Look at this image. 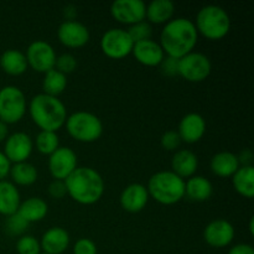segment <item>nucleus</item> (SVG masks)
I'll return each instance as SVG.
<instances>
[{
    "instance_id": "f257e3e1",
    "label": "nucleus",
    "mask_w": 254,
    "mask_h": 254,
    "mask_svg": "<svg viewBox=\"0 0 254 254\" xmlns=\"http://www.w3.org/2000/svg\"><path fill=\"white\" fill-rule=\"evenodd\" d=\"M198 32L192 20L176 17L165 24L160 34V46L166 56L181 59L193 51Z\"/></svg>"
},
{
    "instance_id": "f03ea898",
    "label": "nucleus",
    "mask_w": 254,
    "mask_h": 254,
    "mask_svg": "<svg viewBox=\"0 0 254 254\" xmlns=\"http://www.w3.org/2000/svg\"><path fill=\"white\" fill-rule=\"evenodd\" d=\"M67 195L79 205H94L104 193V180L101 174L89 166H77L64 180Z\"/></svg>"
},
{
    "instance_id": "7ed1b4c3",
    "label": "nucleus",
    "mask_w": 254,
    "mask_h": 254,
    "mask_svg": "<svg viewBox=\"0 0 254 254\" xmlns=\"http://www.w3.org/2000/svg\"><path fill=\"white\" fill-rule=\"evenodd\" d=\"M29 113L32 122L45 131L60 130L67 119L66 106L59 97L39 93L29 103Z\"/></svg>"
},
{
    "instance_id": "20e7f679",
    "label": "nucleus",
    "mask_w": 254,
    "mask_h": 254,
    "mask_svg": "<svg viewBox=\"0 0 254 254\" xmlns=\"http://www.w3.org/2000/svg\"><path fill=\"white\" fill-rule=\"evenodd\" d=\"M148 192L161 205H175L185 197V180L171 170L158 171L148 181Z\"/></svg>"
},
{
    "instance_id": "39448f33",
    "label": "nucleus",
    "mask_w": 254,
    "mask_h": 254,
    "mask_svg": "<svg viewBox=\"0 0 254 254\" xmlns=\"http://www.w3.org/2000/svg\"><path fill=\"white\" fill-rule=\"evenodd\" d=\"M193 24L198 34L216 41L227 36L231 29V17L223 7L218 5H206L198 10Z\"/></svg>"
},
{
    "instance_id": "423d86ee",
    "label": "nucleus",
    "mask_w": 254,
    "mask_h": 254,
    "mask_svg": "<svg viewBox=\"0 0 254 254\" xmlns=\"http://www.w3.org/2000/svg\"><path fill=\"white\" fill-rule=\"evenodd\" d=\"M64 126L69 136L81 143H93L103 134V123L91 112H74L67 117Z\"/></svg>"
},
{
    "instance_id": "0eeeda50",
    "label": "nucleus",
    "mask_w": 254,
    "mask_h": 254,
    "mask_svg": "<svg viewBox=\"0 0 254 254\" xmlns=\"http://www.w3.org/2000/svg\"><path fill=\"white\" fill-rule=\"evenodd\" d=\"M27 109L25 94L19 87L5 86L0 89V121L15 124L22 119Z\"/></svg>"
},
{
    "instance_id": "6e6552de",
    "label": "nucleus",
    "mask_w": 254,
    "mask_h": 254,
    "mask_svg": "<svg viewBox=\"0 0 254 254\" xmlns=\"http://www.w3.org/2000/svg\"><path fill=\"white\" fill-rule=\"evenodd\" d=\"M211 68L210 59L201 52L192 51L179 59V76L189 82L197 83L205 81L210 76Z\"/></svg>"
},
{
    "instance_id": "1a4fd4ad",
    "label": "nucleus",
    "mask_w": 254,
    "mask_h": 254,
    "mask_svg": "<svg viewBox=\"0 0 254 254\" xmlns=\"http://www.w3.org/2000/svg\"><path fill=\"white\" fill-rule=\"evenodd\" d=\"M134 42L131 41L128 31L124 29H109L102 35L101 50L107 57L121 60L131 54Z\"/></svg>"
},
{
    "instance_id": "9d476101",
    "label": "nucleus",
    "mask_w": 254,
    "mask_h": 254,
    "mask_svg": "<svg viewBox=\"0 0 254 254\" xmlns=\"http://www.w3.org/2000/svg\"><path fill=\"white\" fill-rule=\"evenodd\" d=\"M27 64L40 73H46L55 68L56 64V52L49 42L44 40H36L29 45L25 54Z\"/></svg>"
},
{
    "instance_id": "9b49d317",
    "label": "nucleus",
    "mask_w": 254,
    "mask_h": 254,
    "mask_svg": "<svg viewBox=\"0 0 254 254\" xmlns=\"http://www.w3.org/2000/svg\"><path fill=\"white\" fill-rule=\"evenodd\" d=\"M77 155L68 146H60L49 156V170L54 180L64 181L77 169Z\"/></svg>"
},
{
    "instance_id": "f8f14e48",
    "label": "nucleus",
    "mask_w": 254,
    "mask_h": 254,
    "mask_svg": "<svg viewBox=\"0 0 254 254\" xmlns=\"http://www.w3.org/2000/svg\"><path fill=\"white\" fill-rule=\"evenodd\" d=\"M111 14L121 24L131 26L145 20L146 4L143 0H116L111 5Z\"/></svg>"
},
{
    "instance_id": "ddd939ff",
    "label": "nucleus",
    "mask_w": 254,
    "mask_h": 254,
    "mask_svg": "<svg viewBox=\"0 0 254 254\" xmlns=\"http://www.w3.org/2000/svg\"><path fill=\"white\" fill-rule=\"evenodd\" d=\"M34 149V141L29 134L16 131L9 135L4 144V155L11 164L24 163L30 158Z\"/></svg>"
},
{
    "instance_id": "4468645a",
    "label": "nucleus",
    "mask_w": 254,
    "mask_h": 254,
    "mask_svg": "<svg viewBox=\"0 0 254 254\" xmlns=\"http://www.w3.org/2000/svg\"><path fill=\"white\" fill-rule=\"evenodd\" d=\"M57 37L60 42L69 49H79L88 44L89 34L88 27L77 20H64L57 29Z\"/></svg>"
},
{
    "instance_id": "2eb2a0df",
    "label": "nucleus",
    "mask_w": 254,
    "mask_h": 254,
    "mask_svg": "<svg viewBox=\"0 0 254 254\" xmlns=\"http://www.w3.org/2000/svg\"><path fill=\"white\" fill-rule=\"evenodd\" d=\"M235 233V227L232 223L218 218L206 226L203 231V240L213 248H225L232 243Z\"/></svg>"
},
{
    "instance_id": "dca6fc26",
    "label": "nucleus",
    "mask_w": 254,
    "mask_h": 254,
    "mask_svg": "<svg viewBox=\"0 0 254 254\" xmlns=\"http://www.w3.org/2000/svg\"><path fill=\"white\" fill-rule=\"evenodd\" d=\"M148 189L143 184H130L127 186L121 193L119 202H121L122 208L127 212L138 213L145 208L149 202Z\"/></svg>"
},
{
    "instance_id": "f3484780",
    "label": "nucleus",
    "mask_w": 254,
    "mask_h": 254,
    "mask_svg": "<svg viewBox=\"0 0 254 254\" xmlns=\"http://www.w3.org/2000/svg\"><path fill=\"white\" fill-rule=\"evenodd\" d=\"M176 131L180 135L181 141H185L188 144L197 143L206 133L205 118L198 113L186 114L181 118Z\"/></svg>"
},
{
    "instance_id": "a211bd4d",
    "label": "nucleus",
    "mask_w": 254,
    "mask_h": 254,
    "mask_svg": "<svg viewBox=\"0 0 254 254\" xmlns=\"http://www.w3.org/2000/svg\"><path fill=\"white\" fill-rule=\"evenodd\" d=\"M131 54L139 64L148 67L159 66L165 57L160 44L151 39L135 42L133 50H131Z\"/></svg>"
},
{
    "instance_id": "6ab92c4d",
    "label": "nucleus",
    "mask_w": 254,
    "mask_h": 254,
    "mask_svg": "<svg viewBox=\"0 0 254 254\" xmlns=\"http://www.w3.org/2000/svg\"><path fill=\"white\" fill-rule=\"evenodd\" d=\"M68 232L62 227H51L42 235L40 246L46 254H62L69 246Z\"/></svg>"
},
{
    "instance_id": "aec40b11",
    "label": "nucleus",
    "mask_w": 254,
    "mask_h": 254,
    "mask_svg": "<svg viewBox=\"0 0 254 254\" xmlns=\"http://www.w3.org/2000/svg\"><path fill=\"white\" fill-rule=\"evenodd\" d=\"M197 168V155L189 149H180L171 159V171L184 180L195 175Z\"/></svg>"
},
{
    "instance_id": "412c9836",
    "label": "nucleus",
    "mask_w": 254,
    "mask_h": 254,
    "mask_svg": "<svg viewBox=\"0 0 254 254\" xmlns=\"http://www.w3.org/2000/svg\"><path fill=\"white\" fill-rule=\"evenodd\" d=\"M241 166L238 156L231 151H220L211 159V171L218 178H232Z\"/></svg>"
},
{
    "instance_id": "4be33fe9",
    "label": "nucleus",
    "mask_w": 254,
    "mask_h": 254,
    "mask_svg": "<svg viewBox=\"0 0 254 254\" xmlns=\"http://www.w3.org/2000/svg\"><path fill=\"white\" fill-rule=\"evenodd\" d=\"M21 203V197L16 185L11 181H0V215L7 216L17 212Z\"/></svg>"
},
{
    "instance_id": "5701e85b",
    "label": "nucleus",
    "mask_w": 254,
    "mask_h": 254,
    "mask_svg": "<svg viewBox=\"0 0 254 254\" xmlns=\"http://www.w3.org/2000/svg\"><path fill=\"white\" fill-rule=\"evenodd\" d=\"M213 186L208 179L193 175L185 181V196L191 201L203 202L212 196Z\"/></svg>"
},
{
    "instance_id": "b1692460",
    "label": "nucleus",
    "mask_w": 254,
    "mask_h": 254,
    "mask_svg": "<svg viewBox=\"0 0 254 254\" xmlns=\"http://www.w3.org/2000/svg\"><path fill=\"white\" fill-rule=\"evenodd\" d=\"M0 67L5 73L10 76H20L25 73L29 67L26 56L20 50H6L0 56Z\"/></svg>"
},
{
    "instance_id": "393cba45",
    "label": "nucleus",
    "mask_w": 254,
    "mask_h": 254,
    "mask_svg": "<svg viewBox=\"0 0 254 254\" xmlns=\"http://www.w3.org/2000/svg\"><path fill=\"white\" fill-rule=\"evenodd\" d=\"M17 212L29 223L39 222L46 217L49 212V205L41 197H30L20 203Z\"/></svg>"
},
{
    "instance_id": "a878e982",
    "label": "nucleus",
    "mask_w": 254,
    "mask_h": 254,
    "mask_svg": "<svg viewBox=\"0 0 254 254\" xmlns=\"http://www.w3.org/2000/svg\"><path fill=\"white\" fill-rule=\"evenodd\" d=\"M175 12V5L171 0H153L146 5V16L151 24H166Z\"/></svg>"
},
{
    "instance_id": "bb28decb",
    "label": "nucleus",
    "mask_w": 254,
    "mask_h": 254,
    "mask_svg": "<svg viewBox=\"0 0 254 254\" xmlns=\"http://www.w3.org/2000/svg\"><path fill=\"white\" fill-rule=\"evenodd\" d=\"M232 184L241 196L252 198L254 196V168L252 165H241L233 174Z\"/></svg>"
},
{
    "instance_id": "cd10ccee",
    "label": "nucleus",
    "mask_w": 254,
    "mask_h": 254,
    "mask_svg": "<svg viewBox=\"0 0 254 254\" xmlns=\"http://www.w3.org/2000/svg\"><path fill=\"white\" fill-rule=\"evenodd\" d=\"M9 175L11 176V183L19 186H30L36 183L37 169L32 164L24 161V163L11 164Z\"/></svg>"
},
{
    "instance_id": "c85d7f7f",
    "label": "nucleus",
    "mask_w": 254,
    "mask_h": 254,
    "mask_svg": "<svg viewBox=\"0 0 254 254\" xmlns=\"http://www.w3.org/2000/svg\"><path fill=\"white\" fill-rule=\"evenodd\" d=\"M42 79V89L45 94H49L52 97H59L67 87V77L66 74L61 73L56 68L44 73Z\"/></svg>"
},
{
    "instance_id": "c756f323",
    "label": "nucleus",
    "mask_w": 254,
    "mask_h": 254,
    "mask_svg": "<svg viewBox=\"0 0 254 254\" xmlns=\"http://www.w3.org/2000/svg\"><path fill=\"white\" fill-rule=\"evenodd\" d=\"M35 145L39 153L50 156L60 148V138L56 131L40 130L35 139Z\"/></svg>"
},
{
    "instance_id": "7c9ffc66",
    "label": "nucleus",
    "mask_w": 254,
    "mask_h": 254,
    "mask_svg": "<svg viewBox=\"0 0 254 254\" xmlns=\"http://www.w3.org/2000/svg\"><path fill=\"white\" fill-rule=\"evenodd\" d=\"M30 223L19 212L7 216L5 220V231L10 236H24Z\"/></svg>"
},
{
    "instance_id": "2f4dec72",
    "label": "nucleus",
    "mask_w": 254,
    "mask_h": 254,
    "mask_svg": "<svg viewBox=\"0 0 254 254\" xmlns=\"http://www.w3.org/2000/svg\"><path fill=\"white\" fill-rule=\"evenodd\" d=\"M127 31H128L129 36H130L131 41L134 44L139 41H144V40L151 39V34H153L151 25L148 21H145V20L129 26V29Z\"/></svg>"
},
{
    "instance_id": "473e14b6",
    "label": "nucleus",
    "mask_w": 254,
    "mask_h": 254,
    "mask_svg": "<svg viewBox=\"0 0 254 254\" xmlns=\"http://www.w3.org/2000/svg\"><path fill=\"white\" fill-rule=\"evenodd\" d=\"M16 252L19 254H40L41 253L40 241L36 240L34 236H21L16 242Z\"/></svg>"
},
{
    "instance_id": "72a5a7b5",
    "label": "nucleus",
    "mask_w": 254,
    "mask_h": 254,
    "mask_svg": "<svg viewBox=\"0 0 254 254\" xmlns=\"http://www.w3.org/2000/svg\"><path fill=\"white\" fill-rule=\"evenodd\" d=\"M77 67V60L73 55L64 54L56 59L55 68L64 74H68L73 72Z\"/></svg>"
},
{
    "instance_id": "f704fd0d",
    "label": "nucleus",
    "mask_w": 254,
    "mask_h": 254,
    "mask_svg": "<svg viewBox=\"0 0 254 254\" xmlns=\"http://www.w3.org/2000/svg\"><path fill=\"white\" fill-rule=\"evenodd\" d=\"M160 144L165 150L173 151L180 146L181 138L176 130H168L161 135Z\"/></svg>"
},
{
    "instance_id": "c9c22d12",
    "label": "nucleus",
    "mask_w": 254,
    "mask_h": 254,
    "mask_svg": "<svg viewBox=\"0 0 254 254\" xmlns=\"http://www.w3.org/2000/svg\"><path fill=\"white\" fill-rule=\"evenodd\" d=\"M159 66H160L161 72H163L165 76H169V77L179 76V59L165 56Z\"/></svg>"
},
{
    "instance_id": "e433bc0d",
    "label": "nucleus",
    "mask_w": 254,
    "mask_h": 254,
    "mask_svg": "<svg viewBox=\"0 0 254 254\" xmlns=\"http://www.w3.org/2000/svg\"><path fill=\"white\" fill-rule=\"evenodd\" d=\"M73 254H97V246L89 238H79L73 246Z\"/></svg>"
},
{
    "instance_id": "4c0bfd02",
    "label": "nucleus",
    "mask_w": 254,
    "mask_h": 254,
    "mask_svg": "<svg viewBox=\"0 0 254 254\" xmlns=\"http://www.w3.org/2000/svg\"><path fill=\"white\" fill-rule=\"evenodd\" d=\"M49 193L51 197L57 198H64L67 195V189L64 185V181L62 180H54L49 186Z\"/></svg>"
},
{
    "instance_id": "58836bf2",
    "label": "nucleus",
    "mask_w": 254,
    "mask_h": 254,
    "mask_svg": "<svg viewBox=\"0 0 254 254\" xmlns=\"http://www.w3.org/2000/svg\"><path fill=\"white\" fill-rule=\"evenodd\" d=\"M10 168H11V163L7 160V158L4 155V153L0 151V181L6 179V176L9 175L10 173Z\"/></svg>"
},
{
    "instance_id": "ea45409f",
    "label": "nucleus",
    "mask_w": 254,
    "mask_h": 254,
    "mask_svg": "<svg viewBox=\"0 0 254 254\" xmlns=\"http://www.w3.org/2000/svg\"><path fill=\"white\" fill-rule=\"evenodd\" d=\"M228 254H254V248L251 245L241 243V245L233 246Z\"/></svg>"
},
{
    "instance_id": "a19ab883",
    "label": "nucleus",
    "mask_w": 254,
    "mask_h": 254,
    "mask_svg": "<svg viewBox=\"0 0 254 254\" xmlns=\"http://www.w3.org/2000/svg\"><path fill=\"white\" fill-rule=\"evenodd\" d=\"M9 136V129H7V124H5L4 122L0 121V143L6 140V138Z\"/></svg>"
},
{
    "instance_id": "79ce46f5",
    "label": "nucleus",
    "mask_w": 254,
    "mask_h": 254,
    "mask_svg": "<svg viewBox=\"0 0 254 254\" xmlns=\"http://www.w3.org/2000/svg\"><path fill=\"white\" fill-rule=\"evenodd\" d=\"M77 11H76V7L74 6H67L64 9V15H66L67 20H74L73 17L76 16Z\"/></svg>"
},
{
    "instance_id": "37998d69",
    "label": "nucleus",
    "mask_w": 254,
    "mask_h": 254,
    "mask_svg": "<svg viewBox=\"0 0 254 254\" xmlns=\"http://www.w3.org/2000/svg\"><path fill=\"white\" fill-rule=\"evenodd\" d=\"M253 222H254V220L253 218H251V221H250V231H251V233H254V231H253Z\"/></svg>"
},
{
    "instance_id": "c03bdc74",
    "label": "nucleus",
    "mask_w": 254,
    "mask_h": 254,
    "mask_svg": "<svg viewBox=\"0 0 254 254\" xmlns=\"http://www.w3.org/2000/svg\"><path fill=\"white\" fill-rule=\"evenodd\" d=\"M40 254H46V253H40Z\"/></svg>"
}]
</instances>
